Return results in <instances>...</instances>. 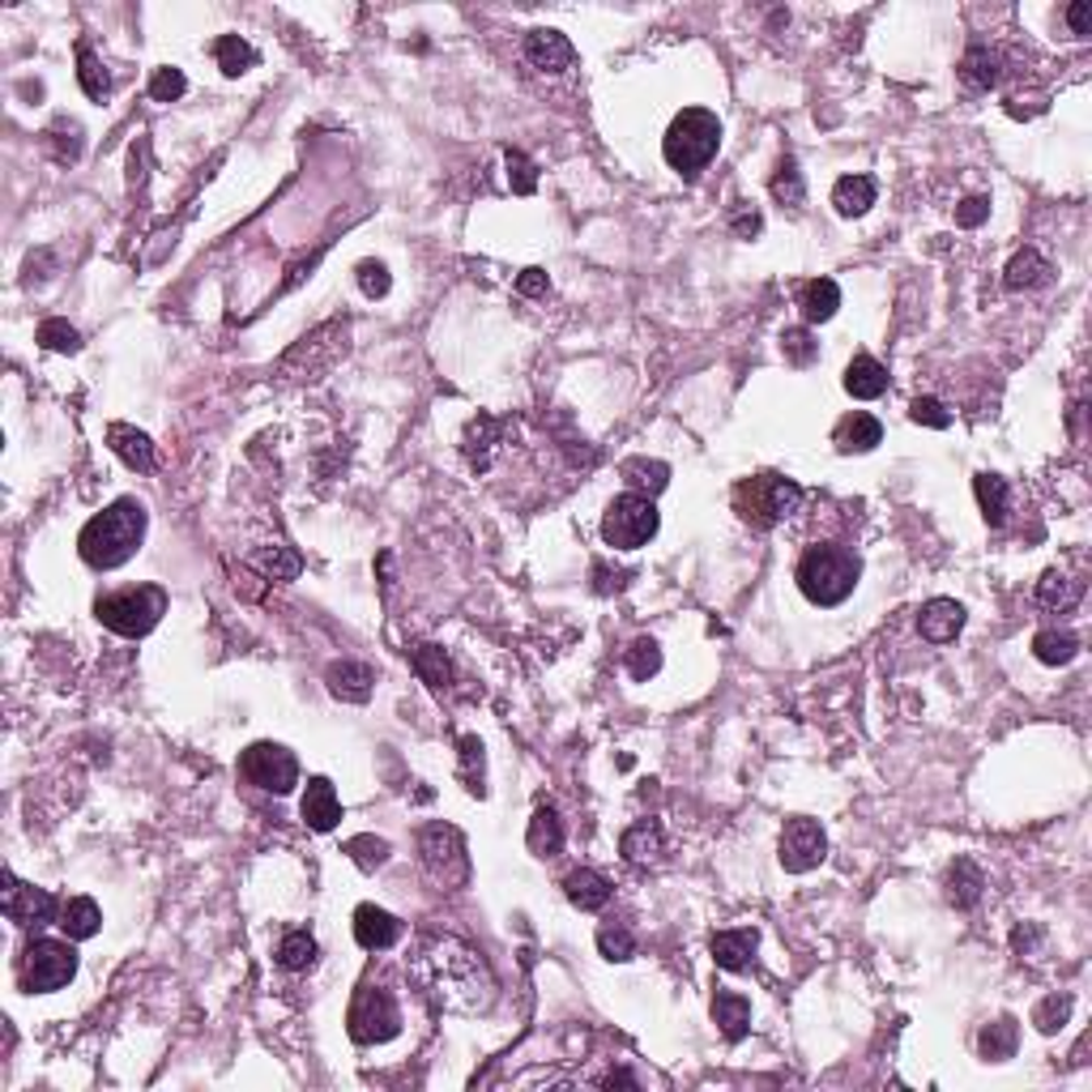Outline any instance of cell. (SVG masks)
Here are the masks:
<instances>
[{"label":"cell","instance_id":"1","mask_svg":"<svg viewBox=\"0 0 1092 1092\" xmlns=\"http://www.w3.org/2000/svg\"><path fill=\"white\" fill-rule=\"evenodd\" d=\"M405 974L444 1012L482 1016L495 1003V978L487 961L453 934H423L414 943V956L405 961Z\"/></svg>","mask_w":1092,"mask_h":1092},{"label":"cell","instance_id":"2","mask_svg":"<svg viewBox=\"0 0 1092 1092\" xmlns=\"http://www.w3.org/2000/svg\"><path fill=\"white\" fill-rule=\"evenodd\" d=\"M141 538H146V509L137 500H115L112 509L86 520V529L77 534V551L90 568H120L137 555Z\"/></svg>","mask_w":1092,"mask_h":1092},{"label":"cell","instance_id":"3","mask_svg":"<svg viewBox=\"0 0 1092 1092\" xmlns=\"http://www.w3.org/2000/svg\"><path fill=\"white\" fill-rule=\"evenodd\" d=\"M858 576H863V564H858L854 551L819 542V547L803 551L794 580H799V589H803V598L811 606H841L858 589Z\"/></svg>","mask_w":1092,"mask_h":1092},{"label":"cell","instance_id":"4","mask_svg":"<svg viewBox=\"0 0 1092 1092\" xmlns=\"http://www.w3.org/2000/svg\"><path fill=\"white\" fill-rule=\"evenodd\" d=\"M717 146H721V120L713 112H704V108H688V112H679L670 120L662 154H666V163L675 172L695 175L700 167L713 163Z\"/></svg>","mask_w":1092,"mask_h":1092},{"label":"cell","instance_id":"5","mask_svg":"<svg viewBox=\"0 0 1092 1092\" xmlns=\"http://www.w3.org/2000/svg\"><path fill=\"white\" fill-rule=\"evenodd\" d=\"M735 509L743 520L768 529V525L794 517L803 509V487L781 474H760V478H748L735 487Z\"/></svg>","mask_w":1092,"mask_h":1092},{"label":"cell","instance_id":"6","mask_svg":"<svg viewBox=\"0 0 1092 1092\" xmlns=\"http://www.w3.org/2000/svg\"><path fill=\"white\" fill-rule=\"evenodd\" d=\"M167 611V593L159 585H137V589H115L95 602V615L115 636H146Z\"/></svg>","mask_w":1092,"mask_h":1092},{"label":"cell","instance_id":"7","mask_svg":"<svg viewBox=\"0 0 1092 1092\" xmlns=\"http://www.w3.org/2000/svg\"><path fill=\"white\" fill-rule=\"evenodd\" d=\"M346 1033L359 1045H380L402 1033V1007L385 986H359L346 1012Z\"/></svg>","mask_w":1092,"mask_h":1092},{"label":"cell","instance_id":"8","mask_svg":"<svg viewBox=\"0 0 1092 1092\" xmlns=\"http://www.w3.org/2000/svg\"><path fill=\"white\" fill-rule=\"evenodd\" d=\"M653 534H657V509H653L649 495L624 491V495L611 500V509H606V517H602V538H606V547H615V551H636V547H644Z\"/></svg>","mask_w":1092,"mask_h":1092},{"label":"cell","instance_id":"9","mask_svg":"<svg viewBox=\"0 0 1092 1092\" xmlns=\"http://www.w3.org/2000/svg\"><path fill=\"white\" fill-rule=\"evenodd\" d=\"M418 854H423L427 875L440 888H465L469 854H465V837H461L453 824H427L423 837H418Z\"/></svg>","mask_w":1092,"mask_h":1092},{"label":"cell","instance_id":"10","mask_svg":"<svg viewBox=\"0 0 1092 1092\" xmlns=\"http://www.w3.org/2000/svg\"><path fill=\"white\" fill-rule=\"evenodd\" d=\"M77 978V952L60 939H35L22 952V986L30 994H52Z\"/></svg>","mask_w":1092,"mask_h":1092},{"label":"cell","instance_id":"11","mask_svg":"<svg viewBox=\"0 0 1092 1092\" xmlns=\"http://www.w3.org/2000/svg\"><path fill=\"white\" fill-rule=\"evenodd\" d=\"M239 777L252 781L256 790L290 794L299 786V760L283 743H252L239 755Z\"/></svg>","mask_w":1092,"mask_h":1092},{"label":"cell","instance_id":"12","mask_svg":"<svg viewBox=\"0 0 1092 1092\" xmlns=\"http://www.w3.org/2000/svg\"><path fill=\"white\" fill-rule=\"evenodd\" d=\"M828 858V837L815 819H790L781 832V866L790 875H806Z\"/></svg>","mask_w":1092,"mask_h":1092},{"label":"cell","instance_id":"13","mask_svg":"<svg viewBox=\"0 0 1092 1092\" xmlns=\"http://www.w3.org/2000/svg\"><path fill=\"white\" fill-rule=\"evenodd\" d=\"M0 905H4V914L9 921H17V926H48V921H57V896L48 892V888H35V883H17L9 870H4V896H0Z\"/></svg>","mask_w":1092,"mask_h":1092},{"label":"cell","instance_id":"14","mask_svg":"<svg viewBox=\"0 0 1092 1092\" xmlns=\"http://www.w3.org/2000/svg\"><path fill=\"white\" fill-rule=\"evenodd\" d=\"M299 815L312 832H334L338 819H342V803L334 794V781L329 777H312L307 790H303V803H299Z\"/></svg>","mask_w":1092,"mask_h":1092},{"label":"cell","instance_id":"15","mask_svg":"<svg viewBox=\"0 0 1092 1092\" xmlns=\"http://www.w3.org/2000/svg\"><path fill=\"white\" fill-rule=\"evenodd\" d=\"M525 60L542 73H564L576 64V48L560 30H529L525 35Z\"/></svg>","mask_w":1092,"mask_h":1092},{"label":"cell","instance_id":"16","mask_svg":"<svg viewBox=\"0 0 1092 1092\" xmlns=\"http://www.w3.org/2000/svg\"><path fill=\"white\" fill-rule=\"evenodd\" d=\"M354 939H359V947H367V952H385V947H393V943L402 939V921L393 918L389 909L359 905V909H354Z\"/></svg>","mask_w":1092,"mask_h":1092},{"label":"cell","instance_id":"17","mask_svg":"<svg viewBox=\"0 0 1092 1092\" xmlns=\"http://www.w3.org/2000/svg\"><path fill=\"white\" fill-rule=\"evenodd\" d=\"M965 628V606L961 602H952V598H934V602H926L918 615V632L921 640H930V644H947V640H956V632Z\"/></svg>","mask_w":1092,"mask_h":1092},{"label":"cell","instance_id":"18","mask_svg":"<svg viewBox=\"0 0 1092 1092\" xmlns=\"http://www.w3.org/2000/svg\"><path fill=\"white\" fill-rule=\"evenodd\" d=\"M325 683L338 700H350V704H367L372 700V688H376V670L363 666V662H334L325 670Z\"/></svg>","mask_w":1092,"mask_h":1092},{"label":"cell","instance_id":"19","mask_svg":"<svg viewBox=\"0 0 1092 1092\" xmlns=\"http://www.w3.org/2000/svg\"><path fill=\"white\" fill-rule=\"evenodd\" d=\"M845 393L858 402H875L888 393V367L870 354H854V363L845 367Z\"/></svg>","mask_w":1092,"mask_h":1092},{"label":"cell","instance_id":"20","mask_svg":"<svg viewBox=\"0 0 1092 1092\" xmlns=\"http://www.w3.org/2000/svg\"><path fill=\"white\" fill-rule=\"evenodd\" d=\"M108 444H112V453L128 469H154V444H150V436L146 431H137V427H128V423H112L108 427Z\"/></svg>","mask_w":1092,"mask_h":1092},{"label":"cell","instance_id":"21","mask_svg":"<svg viewBox=\"0 0 1092 1092\" xmlns=\"http://www.w3.org/2000/svg\"><path fill=\"white\" fill-rule=\"evenodd\" d=\"M564 892H568V901H573L576 909H585V914H598V909H606V901H611L606 875H598V870H589V866H580V870H573V875L564 879Z\"/></svg>","mask_w":1092,"mask_h":1092},{"label":"cell","instance_id":"22","mask_svg":"<svg viewBox=\"0 0 1092 1092\" xmlns=\"http://www.w3.org/2000/svg\"><path fill=\"white\" fill-rule=\"evenodd\" d=\"M879 440H883V427H879V418H870V414H845V418L837 423V431H832V444H837L841 453H870Z\"/></svg>","mask_w":1092,"mask_h":1092},{"label":"cell","instance_id":"23","mask_svg":"<svg viewBox=\"0 0 1092 1092\" xmlns=\"http://www.w3.org/2000/svg\"><path fill=\"white\" fill-rule=\"evenodd\" d=\"M525 845L534 858H555L564 850V824L551 806H538L534 819H529V832H525Z\"/></svg>","mask_w":1092,"mask_h":1092},{"label":"cell","instance_id":"24","mask_svg":"<svg viewBox=\"0 0 1092 1092\" xmlns=\"http://www.w3.org/2000/svg\"><path fill=\"white\" fill-rule=\"evenodd\" d=\"M619 850H624V858H628V863H636V866L662 863V854H666V841H662V828H657L653 819H640L636 828H628V832H624Z\"/></svg>","mask_w":1092,"mask_h":1092},{"label":"cell","instance_id":"25","mask_svg":"<svg viewBox=\"0 0 1092 1092\" xmlns=\"http://www.w3.org/2000/svg\"><path fill=\"white\" fill-rule=\"evenodd\" d=\"M755 947H760V934H755V930H717V934H713V961H717L721 969H748Z\"/></svg>","mask_w":1092,"mask_h":1092},{"label":"cell","instance_id":"26","mask_svg":"<svg viewBox=\"0 0 1092 1092\" xmlns=\"http://www.w3.org/2000/svg\"><path fill=\"white\" fill-rule=\"evenodd\" d=\"M713 1020H717L726 1041H739L751 1029V1003L735 990H717L713 994Z\"/></svg>","mask_w":1092,"mask_h":1092},{"label":"cell","instance_id":"27","mask_svg":"<svg viewBox=\"0 0 1092 1092\" xmlns=\"http://www.w3.org/2000/svg\"><path fill=\"white\" fill-rule=\"evenodd\" d=\"M1050 283V261L1037 252V248H1025L1012 256V265L1003 269V287L1007 290H1037Z\"/></svg>","mask_w":1092,"mask_h":1092},{"label":"cell","instance_id":"28","mask_svg":"<svg viewBox=\"0 0 1092 1092\" xmlns=\"http://www.w3.org/2000/svg\"><path fill=\"white\" fill-rule=\"evenodd\" d=\"M832 205H837L841 218H858V214H866V210L875 205V179H870V175H845V179H837Z\"/></svg>","mask_w":1092,"mask_h":1092},{"label":"cell","instance_id":"29","mask_svg":"<svg viewBox=\"0 0 1092 1092\" xmlns=\"http://www.w3.org/2000/svg\"><path fill=\"white\" fill-rule=\"evenodd\" d=\"M410 666L418 670V679H423L427 688L444 691L453 683V662H449V653H444L440 644H414V649H410Z\"/></svg>","mask_w":1092,"mask_h":1092},{"label":"cell","instance_id":"30","mask_svg":"<svg viewBox=\"0 0 1092 1092\" xmlns=\"http://www.w3.org/2000/svg\"><path fill=\"white\" fill-rule=\"evenodd\" d=\"M799 307H803L806 325H819V321H832L837 307H841V290L832 278H811L799 294Z\"/></svg>","mask_w":1092,"mask_h":1092},{"label":"cell","instance_id":"31","mask_svg":"<svg viewBox=\"0 0 1092 1092\" xmlns=\"http://www.w3.org/2000/svg\"><path fill=\"white\" fill-rule=\"evenodd\" d=\"M981 888H986V879H981V870L969 858H956L952 870H947V901L956 905V909H974L981 901Z\"/></svg>","mask_w":1092,"mask_h":1092},{"label":"cell","instance_id":"32","mask_svg":"<svg viewBox=\"0 0 1092 1092\" xmlns=\"http://www.w3.org/2000/svg\"><path fill=\"white\" fill-rule=\"evenodd\" d=\"M624 478H628V487H632L636 495H662L666 491V482H670V465L666 461H649V457H632L624 461Z\"/></svg>","mask_w":1092,"mask_h":1092},{"label":"cell","instance_id":"33","mask_svg":"<svg viewBox=\"0 0 1092 1092\" xmlns=\"http://www.w3.org/2000/svg\"><path fill=\"white\" fill-rule=\"evenodd\" d=\"M99 926H103V914H99V905H95L90 896H73V901L60 909V930H64L68 939H95Z\"/></svg>","mask_w":1092,"mask_h":1092},{"label":"cell","instance_id":"34","mask_svg":"<svg viewBox=\"0 0 1092 1092\" xmlns=\"http://www.w3.org/2000/svg\"><path fill=\"white\" fill-rule=\"evenodd\" d=\"M1016 1041H1020V1025H1016L1012 1016H999L994 1025H986V1029H981L978 1050H981V1058L1003 1063V1058H1012V1054H1016Z\"/></svg>","mask_w":1092,"mask_h":1092},{"label":"cell","instance_id":"35","mask_svg":"<svg viewBox=\"0 0 1092 1092\" xmlns=\"http://www.w3.org/2000/svg\"><path fill=\"white\" fill-rule=\"evenodd\" d=\"M495 436H500V423H495V418H487V414H478V418H474V423L465 427V436H461V449H465L469 465L487 469V461H491V449H495Z\"/></svg>","mask_w":1092,"mask_h":1092},{"label":"cell","instance_id":"36","mask_svg":"<svg viewBox=\"0 0 1092 1092\" xmlns=\"http://www.w3.org/2000/svg\"><path fill=\"white\" fill-rule=\"evenodd\" d=\"M961 81L969 86V90H990V86H999V57L990 52V48H969L965 57H961Z\"/></svg>","mask_w":1092,"mask_h":1092},{"label":"cell","instance_id":"37","mask_svg":"<svg viewBox=\"0 0 1092 1092\" xmlns=\"http://www.w3.org/2000/svg\"><path fill=\"white\" fill-rule=\"evenodd\" d=\"M1080 598H1084V580H1071V576H1063V573H1045L1037 580V602H1041V606L1071 611Z\"/></svg>","mask_w":1092,"mask_h":1092},{"label":"cell","instance_id":"38","mask_svg":"<svg viewBox=\"0 0 1092 1092\" xmlns=\"http://www.w3.org/2000/svg\"><path fill=\"white\" fill-rule=\"evenodd\" d=\"M278 965L290 969V974H303L316 965V939L307 930H287L283 943H278Z\"/></svg>","mask_w":1092,"mask_h":1092},{"label":"cell","instance_id":"39","mask_svg":"<svg viewBox=\"0 0 1092 1092\" xmlns=\"http://www.w3.org/2000/svg\"><path fill=\"white\" fill-rule=\"evenodd\" d=\"M1033 653H1037V662H1045V666H1067V662H1076V653H1080V640H1076L1071 632H1058V628H1050V632H1037Z\"/></svg>","mask_w":1092,"mask_h":1092},{"label":"cell","instance_id":"40","mask_svg":"<svg viewBox=\"0 0 1092 1092\" xmlns=\"http://www.w3.org/2000/svg\"><path fill=\"white\" fill-rule=\"evenodd\" d=\"M974 491H978V504L990 525H1003L1007 520V478L999 474H978L974 478Z\"/></svg>","mask_w":1092,"mask_h":1092},{"label":"cell","instance_id":"41","mask_svg":"<svg viewBox=\"0 0 1092 1092\" xmlns=\"http://www.w3.org/2000/svg\"><path fill=\"white\" fill-rule=\"evenodd\" d=\"M214 60H218V68H223L227 77H239V73H248V68L256 64V52H252L239 35H223V39L214 43Z\"/></svg>","mask_w":1092,"mask_h":1092},{"label":"cell","instance_id":"42","mask_svg":"<svg viewBox=\"0 0 1092 1092\" xmlns=\"http://www.w3.org/2000/svg\"><path fill=\"white\" fill-rule=\"evenodd\" d=\"M77 81H81L86 99H103V95L112 90V77H108V68L99 64V57H95L90 48H77Z\"/></svg>","mask_w":1092,"mask_h":1092},{"label":"cell","instance_id":"43","mask_svg":"<svg viewBox=\"0 0 1092 1092\" xmlns=\"http://www.w3.org/2000/svg\"><path fill=\"white\" fill-rule=\"evenodd\" d=\"M657 670H662V649H657V640H649V636L632 640V649H628V675H632L636 683H649Z\"/></svg>","mask_w":1092,"mask_h":1092},{"label":"cell","instance_id":"44","mask_svg":"<svg viewBox=\"0 0 1092 1092\" xmlns=\"http://www.w3.org/2000/svg\"><path fill=\"white\" fill-rule=\"evenodd\" d=\"M346 854L354 858L359 870H376V866L389 863V841H385V837L363 832V837H350V841H346Z\"/></svg>","mask_w":1092,"mask_h":1092},{"label":"cell","instance_id":"45","mask_svg":"<svg viewBox=\"0 0 1092 1092\" xmlns=\"http://www.w3.org/2000/svg\"><path fill=\"white\" fill-rule=\"evenodd\" d=\"M461 748V781H465V790L469 794H487V786H482V743L474 739V735H465L457 743Z\"/></svg>","mask_w":1092,"mask_h":1092},{"label":"cell","instance_id":"46","mask_svg":"<svg viewBox=\"0 0 1092 1092\" xmlns=\"http://www.w3.org/2000/svg\"><path fill=\"white\" fill-rule=\"evenodd\" d=\"M598 952L606 961H632L636 956V939L628 926H602L598 930Z\"/></svg>","mask_w":1092,"mask_h":1092},{"label":"cell","instance_id":"47","mask_svg":"<svg viewBox=\"0 0 1092 1092\" xmlns=\"http://www.w3.org/2000/svg\"><path fill=\"white\" fill-rule=\"evenodd\" d=\"M39 346L60 350V354H77V350H81V338H77V329H73L68 321H43V325H39Z\"/></svg>","mask_w":1092,"mask_h":1092},{"label":"cell","instance_id":"48","mask_svg":"<svg viewBox=\"0 0 1092 1092\" xmlns=\"http://www.w3.org/2000/svg\"><path fill=\"white\" fill-rule=\"evenodd\" d=\"M1067 1016H1071V999H1067V994H1050V999L1033 1012V1025L1041 1033H1058V1029L1067 1025Z\"/></svg>","mask_w":1092,"mask_h":1092},{"label":"cell","instance_id":"49","mask_svg":"<svg viewBox=\"0 0 1092 1092\" xmlns=\"http://www.w3.org/2000/svg\"><path fill=\"white\" fill-rule=\"evenodd\" d=\"M773 197L786 201V205H803L806 188H803V172L794 163H781V172L773 175Z\"/></svg>","mask_w":1092,"mask_h":1092},{"label":"cell","instance_id":"50","mask_svg":"<svg viewBox=\"0 0 1092 1092\" xmlns=\"http://www.w3.org/2000/svg\"><path fill=\"white\" fill-rule=\"evenodd\" d=\"M781 350H786V359H790L794 367H806V363H815L819 342H811L806 329H786V334H781Z\"/></svg>","mask_w":1092,"mask_h":1092},{"label":"cell","instance_id":"51","mask_svg":"<svg viewBox=\"0 0 1092 1092\" xmlns=\"http://www.w3.org/2000/svg\"><path fill=\"white\" fill-rule=\"evenodd\" d=\"M256 568L265 576H274V580H294L299 576V555H290L283 547H274V551H265L261 560H256Z\"/></svg>","mask_w":1092,"mask_h":1092},{"label":"cell","instance_id":"52","mask_svg":"<svg viewBox=\"0 0 1092 1092\" xmlns=\"http://www.w3.org/2000/svg\"><path fill=\"white\" fill-rule=\"evenodd\" d=\"M184 90H188V81H184L179 68H159L154 81H150V99H154V103H175Z\"/></svg>","mask_w":1092,"mask_h":1092},{"label":"cell","instance_id":"53","mask_svg":"<svg viewBox=\"0 0 1092 1092\" xmlns=\"http://www.w3.org/2000/svg\"><path fill=\"white\" fill-rule=\"evenodd\" d=\"M359 287H363L367 299H385L393 283H389V269H385L380 261H363V265H359Z\"/></svg>","mask_w":1092,"mask_h":1092},{"label":"cell","instance_id":"54","mask_svg":"<svg viewBox=\"0 0 1092 1092\" xmlns=\"http://www.w3.org/2000/svg\"><path fill=\"white\" fill-rule=\"evenodd\" d=\"M909 414H914V423H926V427H934V431L952 427V414L943 410V402H934V398H918V402L909 405Z\"/></svg>","mask_w":1092,"mask_h":1092},{"label":"cell","instance_id":"55","mask_svg":"<svg viewBox=\"0 0 1092 1092\" xmlns=\"http://www.w3.org/2000/svg\"><path fill=\"white\" fill-rule=\"evenodd\" d=\"M509 179H513V188H517L520 197H529L534 192V163L520 154V150H509Z\"/></svg>","mask_w":1092,"mask_h":1092},{"label":"cell","instance_id":"56","mask_svg":"<svg viewBox=\"0 0 1092 1092\" xmlns=\"http://www.w3.org/2000/svg\"><path fill=\"white\" fill-rule=\"evenodd\" d=\"M986 218H990V201L986 197H969V201L956 205V223L961 227H981Z\"/></svg>","mask_w":1092,"mask_h":1092},{"label":"cell","instance_id":"57","mask_svg":"<svg viewBox=\"0 0 1092 1092\" xmlns=\"http://www.w3.org/2000/svg\"><path fill=\"white\" fill-rule=\"evenodd\" d=\"M517 290L520 294H547V274L542 269H525L517 278Z\"/></svg>","mask_w":1092,"mask_h":1092},{"label":"cell","instance_id":"58","mask_svg":"<svg viewBox=\"0 0 1092 1092\" xmlns=\"http://www.w3.org/2000/svg\"><path fill=\"white\" fill-rule=\"evenodd\" d=\"M1067 22H1071V30H1076V35H1089L1092 30V9L1089 4H1071V9H1067Z\"/></svg>","mask_w":1092,"mask_h":1092},{"label":"cell","instance_id":"59","mask_svg":"<svg viewBox=\"0 0 1092 1092\" xmlns=\"http://www.w3.org/2000/svg\"><path fill=\"white\" fill-rule=\"evenodd\" d=\"M760 227H764V223H760V214H743V218H735V230H739V235H760Z\"/></svg>","mask_w":1092,"mask_h":1092},{"label":"cell","instance_id":"60","mask_svg":"<svg viewBox=\"0 0 1092 1092\" xmlns=\"http://www.w3.org/2000/svg\"><path fill=\"white\" fill-rule=\"evenodd\" d=\"M615 1084H624V1089H636L632 1076H624V1071H611L606 1080H602V1089H615Z\"/></svg>","mask_w":1092,"mask_h":1092}]
</instances>
